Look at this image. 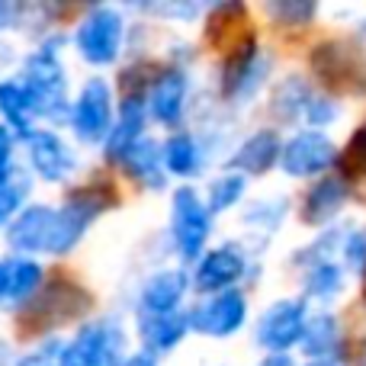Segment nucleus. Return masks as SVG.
<instances>
[{
	"mask_svg": "<svg viewBox=\"0 0 366 366\" xmlns=\"http://www.w3.org/2000/svg\"><path fill=\"white\" fill-rule=\"evenodd\" d=\"M305 335V302L302 299H283L273 309L264 312L257 325V341L267 350H277L283 354L286 347L299 344Z\"/></svg>",
	"mask_w": 366,
	"mask_h": 366,
	"instance_id": "8",
	"label": "nucleus"
},
{
	"mask_svg": "<svg viewBox=\"0 0 366 366\" xmlns=\"http://www.w3.org/2000/svg\"><path fill=\"white\" fill-rule=\"evenodd\" d=\"M42 283V267L32 264V260H13V273H10V299L23 302Z\"/></svg>",
	"mask_w": 366,
	"mask_h": 366,
	"instance_id": "25",
	"label": "nucleus"
},
{
	"mask_svg": "<svg viewBox=\"0 0 366 366\" xmlns=\"http://www.w3.org/2000/svg\"><path fill=\"white\" fill-rule=\"evenodd\" d=\"M122 45V16L113 6H97L77 26V49L90 64H109Z\"/></svg>",
	"mask_w": 366,
	"mask_h": 366,
	"instance_id": "2",
	"label": "nucleus"
},
{
	"mask_svg": "<svg viewBox=\"0 0 366 366\" xmlns=\"http://www.w3.org/2000/svg\"><path fill=\"white\" fill-rule=\"evenodd\" d=\"M10 273L13 260H0V299H10Z\"/></svg>",
	"mask_w": 366,
	"mask_h": 366,
	"instance_id": "31",
	"label": "nucleus"
},
{
	"mask_svg": "<svg viewBox=\"0 0 366 366\" xmlns=\"http://www.w3.org/2000/svg\"><path fill=\"white\" fill-rule=\"evenodd\" d=\"M122 164H126V171L132 174L135 180L148 183V187H161L164 183V174H161V164H164V158H161L158 145L148 139L135 142L132 148H129V154L122 158Z\"/></svg>",
	"mask_w": 366,
	"mask_h": 366,
	"instance_id": "19",
	"label": "nucleus"
},
{
	"mask_svg": "<svg viewBox=\"0 0 366 366\" xmlns=\"http://www.w3.org/2000/svg\"><path fill=\"white\" fill-rule=\"evenodd\" d=\"M122 366H158V363H154L152 354H135V357H129Z\"/></svg>",
	"mask_w": 366,
	"mask_h": 366,
	"instance_id": "33",
	"label": "nucleus"
},
{
	"mask_svg": "<svg viewBox=\"0 0 366 366\" xmlns=\"http://www.w3.org/2000/svg\"><path fill=\"white\" fill-rule=\"evenodd\" d=\"M23 87L29 90L36 113L58 116L64 109V71L51 51H39V55H32L26 61Z\"/></svg>",
	"mask_w": 366,
	"mask_h": 366,
	"instance_id": "5",
	"label": "nucleus"
},
{
	"mask_svg": "<svg viewBox=\"0 0 366 366\" xmlns=\"http://www.w3.org/2000/svg\"><path fill=\"white\" fill-rule=\"evenodd\" d=\"M26 193H29V177H26V174L6 171L4 177H0V222H6L13 212H16Z\"/></svg>",
	"mask_w": 366,
	"mask_h": 366,
	"instance_id": "26",
	"label": "nucleus"
},
{
	"mask_svg": "<svg viewBox=\"0 0 366 366\" xmlns=\"http://www.w3.org/2000/svg\"><path fill=\"white\" fill-rule=\"evenodd\" d=\"M244 273V257L232 247H219V251L206 254L199 260V270H196V290L202 292H215L222 290L225 292L234 280Z\"/></svg>",
	"mask_w": 366,
	"mask_h": 366,
	"instance_id": "12",
	"label": "nucleus"
},
{
	"mask_svg": "<svg viewBox=\"0 0 366 366\" xmlns=\"http://www.w3.org/2000/svg\"><path fill=\"white\" fill-rule=\"evenodd\" d=\"M51 228H55V209L49 206H29L6 232V241L16 251H49Z\"/></svg>",
	"mask_w": 366,
	"mask_h": 366,
	"instance_id": "10",
	"label": "nucleus"
},
{
	"mask_svg": "<svg viewBox=\"0 0 366 366\" xmlns=\"http://www.w3.org/2000/svg\"><path fill=\"white\" fill-rule=\"evenodd\" d=\"M341 344V331H337V322L331 315H318L312 325H305L302 335V347L309 357L315 360H328V354Z\"/></svg>",
	"mask_w": 366,
	"mask_h": 366,
	"instance_id": "21",
	"label": "nucleus"
},
{
	"mask_svg": "<svg viewBox=\"0 0 366 366\" xmlns=\"http://www.w3.org/2000/svg\"><path fill=\"white\" fill-rule=\"evenodd\" d=\"M10 154H13V139H10V129L0 126V177L10 171Z\"/></svg>",
	"mask_w": 366,
	"mask_h": 366,
	"instance_id": "30",
	"label": "nucleus"
},
{
	"mask_svg": "<svg viewBox=\"0 0 366 366\" xmlns=\"http://www.w3.org/2000/svg\"><path fill=\"white\" fill-rule=\"evenodd\" d=\"M280 152H283V145H280L277 132L260 129L257 135H251L238 148V154L232 158V167H234V174H264L280 161Z\"/></svg>",
	"mask_w": 366,
	"mask_h": 366,
	"instance_id": "16",
	"label": "nucleus"
},
{
	"mask_svg": "<svg viewBox=\"0 0 366 366\" xmlns=\"http://www.w3.org/2000/svg\"><path fill=\"white\" fill-rule=\"evenodd\" d=\"M277 16H286V23H296V19H312V13H315V6L312 4H277V6H270Z\"/></svg>",
	"mask_w": 366,
	"mask_h": 366,
	"instance_id": "29",
	"label": "nucleus"
},
{
	"mask_svg": "<svg viewBox=\"0 0 366 366\" xmlns=\"http://www.w3.org/2000/svg\"><path fill=\"white\" fill-rule=\"evenodd\" d=\"M0 113L6 116L13 129L29 135V122H32V113H36V103H32L29 90L16 81H4L0 84Z\"/></svg>",
	"mask_w": 366,
	"mask_h": 366,
	"instance_id": "20",
	"label": "nucleus"
},
{
	"mask_svg": "<svg viewBox=\"0 0 366 366\" xmlns=\"http://www.w3.org/2000/svg\"><path fill=\"white\" fill-rule=\"evenodd\" d=\"M19 366H51V357L49 354H32L26 360H19Z\"/></svg>",
	"mask_w": 366,
	"mask_h": 366,
	"instance_id": "32",
	"label": "nucleus"
},
{
	"mask_svg": "<svg viewBox=\"0 0 366 366\" xmlns=\"http://www.w3.org/2000/svg\"><path fill=\"white\" fill-rule=\"evenodd\" d=\"M161 158H164V164L171 167L174 174H180V177H189V174L199 171V148H196V142L183 132L167 139Z\"/></svg>",
	"mask_w": 366,
	"mask_h": 366,
	"instance_id": "22",
	"label": "nucleus"
},
{
	"mask_svg": "<svg viewBox=\"0 0 366 366\" xmlns=\"http://www.w3.org/2000/svg\"><path fill=\"white\" fill-rule=\"evenodd\" d=\"M344 199H347V187H344L341 177L318 180L315 187L309 189V196H305L302 219L309 222V225H322V222H328L331 215L344 206Z\"/></svg>",
	"mask_w": 366,
	"mask_h": 366,
	"instance_id": "17",
	"label": "nucleus"
},
{
	"mask_svg": "<svg viewBox=\"0 0 366 366\" xmlns=\"http://www.w3.org/2000/svg\"><path fill=\"white\" fill-rule=\"evenodd\" d=\"M337 116V109H335V103L331 100H318V97H312L309 103H305V119L312 122V126H328L331 119Z\"/></svg>",
	"mask_w": 366,
	"mask_h": 366,
	"instance_id": "28",
	"label": "nucleus"
},
{
	"mask_svg": "<svg viewBox=\"0 0 366 366\" xmlns=\"http://www.w3.org/2000/svg\"><path fill=\"white\" fill-rule=\"evenodd\" d=\"M29 158L32 167L51 183L64 180L74 171V154L55 132H29Z\"/></svg>",
	"mask_w": 366,
	"mask_h": 366,
	"instance_id": "11",
	"label": "nucleus"
},
{
	"mask_svg": "<svg viewBox=\"0 0 366 366\" xmlns=\"http://www.w3.org/2000/svg\"><path fill=\"white\" fill-rule=\"evenodd\" d=\"M142 129H145V103L142 97L129 94L126 103H122V113H119V122L116 129H109L107 135V154L116 161H122L129 154V148L135 142H142Z\"/></svg>",
	"mask_w": 366,
	"mask_h": 366,
	"instance_id": "13",
	"label": "nucleus"
},
{
	"mask_svg": "<svg viewBox=\"0 0 366 366\" xmlns=\"http://www.w3.org/2000/svg\"><path fill=\"white\" fill-rule=\"evenodd\" d=\"M244 174H225V177H219L209 187V212H225L228 206H234V202L241 199V193H244Z\"/></svg>",
	"mask_w": 366,
	"mask_h": 366,
	"instance_id": "24",
	"label": "nucleus"
},
{
	"mask_svg": "<svg viewBox=\"0 0 366 366\" xmlns=\"http://www.w3.org/2000/svg\"><path fill=\"white\" fill-rule=\"evenodd\" d=\"M183 100H187V77L180 71H164L152 84L148 109H152V116L158 122H177L183 113Z\"/></svg>",
	"mask_w": 366,
	"mask_h": 366,
	"instance_id": "15",
	"label": "nucleus"
},
{
	"mask_svg": "<svg viewBox=\"0 0 366 366\" xmlns=\"http://www.w3.org/2000/svg\"><path fill=\"white\" fill-rule=\"evenodd\" d=\"M122 347V335L116 325L94 322L61 350L58 366H116Z\"/></svg>",
	"mask_w": 366,
	"mask_h": 366,
	"instance_id": "3",
	"label": "nucleus"
},
{
	"mask_svg": "<svg viewBox=\"0 0 366 366\" xmlns=\"http://www.w3.org/2000/svg\"><path fill=\"white\" fill-rule=\"evenodd\" d=\"M107 209V199L100 196L97 187L77 189L61 209H55V228H51V244L49 254H68L71 247L81 241L87 225Z\"/></svg>",
	"mask_w": 366,
	"mask_h": 366,
	"instance_id": "1",
	"label": "nucleus"
},
{
	"mask_svg": "<svg viewBox=\"0 0 366 366\" xmlns=\"http://www.w3.org/2000/svg\"><path fill=\"white\" fill-rule=\"evenodd\" d=\"M209 238V209L202 206L199 193L189 187H180L174 193V241L183 257H196Z\"/></svg>",
	"mask_w": 366,
	"mask_h": 366,
	"instance_id": "6",
	"label": "nucleus"
},
{
	"mask_svg": "<svg viewBox=\"0 0 366 366\" xmlns=\"http://www.w3.org/2000/svg\"><path fill=\"white\" fill-rule=\"evenodd\" d=\"M109 116H113V94L109 84L94 77L84 84L81 97H77L74 109H71V122H74L77 135L84 142H100L109 135Z\"/></svg>",
	"mask_w": 366,
	"mask_h": 366,
	"instance_id": "7",
	"label": "nucleus"
},
{
	"mask_svg": "<svg viewBox=\"0 0 366 366\" xmlns=\"http://www.w3.org/2000/svg\"><path fill=\"white\" fill-rule=\"evenodd\" d=\"M0 23H4V6H0Z\"/></svg>",
	"mask_w": 366,
	"mask_h": 366,
	"instance_id": "36",
	"label": "nucleus"
},
{
	"mask_svg": "<svg viewBox=\"0 0 366 366\" xmlns=\"http://www.w3.org/2000/svg\"><path fill=\"white\" fill-rule=\"evenodd\" d=\"M341 283H344L341 267L331 264V260H318V267L309 273V280H305V290H309V296L331 299L341 292Z\"/></svg>",
	"mask_w": 366,
	"mask_h": 366,
	"instance_id": "23",
	"label": "nucleus"
},
{
	"mask_svg": "<svg viewBox=\"0 0 366 366\" xmlns=\"http://www.w3.org/2000/svg\"><path fill=\"white\" fill-rule=\"evenodd\" d=\"M247 302L238 290H225L219 296H212L209 302H202L199 309L189 315V328H196L206 337H228L244 325Z\"/></svg>",
	"mask_w": 366,
	"mask_h": 366,
	"instance_id": "9",
	"label": "nucleus"
},
{
	"mask_svg": "<svg viewBox=\"0 0 366 366\" xmlns=\"http://www.w3.org/2000/svg\"><path fill=\"white\" fill-rule=\"evenodd\" d=\"M260 366H292V360H290L286 354H273V357H267V360L260 363Z\"/></svg>",
	"mask_w": 366,
	"mask_h": 366,
	"instance_id": "34",
	"label": "nucleus"
},
{
	"mask_svg": "<svg viewBox=\"0 0 366 366\" xmlns=\"http://www.w3.org/2000/svg\"><path fill=\"white\" fill-rule=\"evenodd\" d=\"M309 366H335L331 360H315V363H309Z\"/></svg>",
	"mask_w": 366,
	"mask_h": 366,
	"instance_id": "35",
	"label": "nucleus"
},
{
	"mask_svg": "<svg viewBox=\"0 0 366 366\" xmlns=\"http://www.w3.org/2000/svg\"><path fill=\"white\" fill-rule=\"evenodd\" d=\"M187 292V277L180 270H164L154 273L152 280L142 290V309L145 315H167V312H177V302Z\"/></svg>",
	"mask_w": 366,
	"mask_h": 366,
	"instance_id": "14",
	"label": "nucleus"
},
{
	"mask_svg": "<svg viewBox=\"0 0 366 366\" xmlns=\"http://www.w3.org/2000/svg\"><path fill=\"white\" fill-rule=\"evenodd\" d=\"M335 161H337L335 142L325 132H318V129L292 135L283 145V152H280V164H283V171L292 174V177H315V174H325Z\"/></svg>",
	"mask_w": 366,
	"mask_h": 366,
	"instance_id": "4",
	"label": "nucleus"
},
{
	"mask_svg": "<svg viewBox=\"0 0 366 366\" xmlns=\"http://www.w3.org/2000/svg\"><path fill=\"white\" fill-rule=\"evenodd\" d=\"M344 167H347V174L366 171V122L354 132V139H350L347 152H344Z\"/></svg>",
	"mask_w": 366,
	"mask_h": 366,
	"instance_id": "27",
	"label": "nucleus"
},
{
	"mask_svg": "<svg viewBox=\"0 0 366 366\" xmlns=\"http://www.w3.org/2000/svg\"><path fill=\"white\" fill-rule=\"evenodd\" d=\"M189 328V315H180V312H167V315H148L142 322V335H145L148 347L154 350H171L183 341Z\"/></svg>",
	"mask_w": 366,
	"mask_h": 366,
	"instance_id": "18",
	"label": "nucleus"
}]
</instances>
